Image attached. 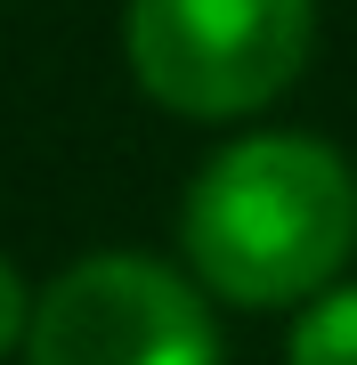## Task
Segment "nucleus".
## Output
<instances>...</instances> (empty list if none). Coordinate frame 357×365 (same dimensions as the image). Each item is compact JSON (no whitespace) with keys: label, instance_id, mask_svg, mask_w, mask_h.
Returning <instances> with one entry per match:
<instances>
[{"label":"nucleus","instance_id":"f257e3e1","mask_svg":"<svg viewBox=\"0 0 357 365\" xmlns=\"http://www.w3.org/2000/svg\"><path fill=\"white\" fill-rule=\"evenodd\" d=\"M179 244L203 292L236 300V309L325 300L357 252V170L325 138L301 130L236 138L195 170Z\"/></svg>","mask_w":357,"mask_h":365},{"label":"nucleus","instance_id":"f03ea898","mask_svg":"<svg viewBox=\"0 0 357 365\" xmlns=\"http://www.w3.org/2000/svg\"><path fill=\"white\" fill-rule=\"evenodd\" d=\"M309 0H130V73L187 122L260 114L309 66Z\"/></svg>","mask_w":357,"mask_h":365},{"label":"nucleus","instance_id":"7ed1b4c3","mask_svg":"<svg viewBox=\"0 0 357 365\" xmlns=\"http://www.w3.org/2000/svg\"><path fill=\"white\" fill-rule=\"evenodd\" d=\"M25 365H219V325L162 260L98 252L33 300Z\"/></svg>","mask_w":357,"mask_h":365},{"label":"nucleus","instance_id":"20e7f679","mask_svg":"<svg viewBox=\"0 0 357 365\" xmlns=\"http://www.w3.org/2000/svg\"><path fill=\"white\" fill-rule=\"evenodd\" d=\"M284 365H357V284H333L325 300L301 309V325L284 341Z\"/></svg>","mask_w":357,"mask_h":365},{"label":"nucleus","instance_id":"39448f33","mask_svg":"<svg viewBox=\"0 0 357 365\" xmlns=\"http://www.w3.org/2000/svg\"><path fill=\"white\" fill-rule=\"evenodd\" d=\"M25 333H33V292H25V276L0 260V357L25 349Z\"/></svg>","mask_w":357,"mask_h":365}]
</instances>
